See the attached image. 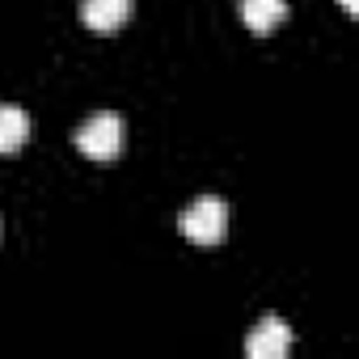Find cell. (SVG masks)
I'll use <instances>...</instances> for the list:
<instances>
[{"instance_id":"obj_1","label":"cell","mask_w":359,"mask_h":359,"mask_svg":"<svg viewBox=\"0 0 359 359\" xmlns=\"http://www.w3.org/2000/svg\"><path fill=\"white\" fill-rule=\"evenodd\" d=\"M177 229H182V237L195 241V245H216V241H224V229H229V208H224V199H216V195L195 199V203L182 212Z\"/></svg>"},{"instance_id":"obj_2","label":"cell","mask_w":359,"mask_h":359,"mask_svg":"<svg viewBox=\"0 0 359 359\" xmlns=\"http://www.w3.org/2000/svg\"><path fill=\"white\" fill-rule=\"evenodd\" d=\"M72 140H76V148H81L85 156H93V161H110V156H118V148H123V118L110 114V110L89 114V118L76 127Z\"/></svg>"},{"instance_id":"obj_3","label":"cell","mask_w":359,"mask_h":359,"mask_svg":"<svg viewBox=\"0 0 359 359\" xmlns=\"http://www.w3.org/2000/svg\"><path fill=\"white\" fill-rule=\"evenodd\" d=\"M292 351V330L279 321V317H262L250 338H245V355L250 359H283Z\"/></svg>"},{"instance_id":"obj_4","label":"cell","mask_w":359,"mask_h":359,"mask_svg":"<svg viewBox=\"0 0 359 359\" xmlns=\"http://www.w3.org/2000/svg\"><path fill=\"white\" fill-rule=\"evenodd\" d=\"M131 18V0H81V22L97 34L118 30Z\"/></svg>"},{"instance_id":"obj_5","label":"cell","mask_w":359,"mask_h":359,"mask_svg":"<svg viewBox=\"0 0 359 359\" xmlns=\"http://www.w3.org/2000/svg\"><path fill=\"white\" fill-rule=\"evenodd\" d=\"M287 18V0H241V22L254 34H271Z\"/></svg>"},{"instance_id":"obj_6","label":"cell","mask_w":359,"mask_h":359,"mask_svg":"<svg viewBox=\"0 0 359 359\" xmlns=\"http://www.w3.org/2000/svg\"><path fill=\"white\" fill-rule=\"evenodd\" d=\"M30 140V114L22 106H0V152H13Z\"/></svg>"},{"instance_id":"obj_7","label":"cell","mask_w":359,"mask_h":359,"mask_svg":"<svg viewBox=\"0 0 359 359\" xmlns=\"http://www.w3.org/2000/svg\"><path fill=\"white\" fill-rule=\"evenodd\" d=\"M342 9L346 13H359V0H342Z\"/></svg>"}]
</instances>
